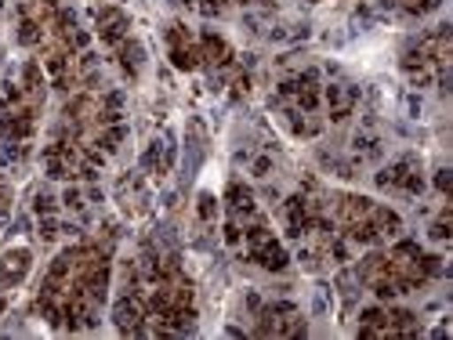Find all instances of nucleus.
Here are the masks:
<instances>
[{"label": "nucleus", "instance_id": "nucleus-1", "mask_svg": "<svg viewBox=\"0 0 453 340\" xmlns=\"http://www.w3.org/2000/svg\"><path fill=\"white\" fill-rule=\"evenodd\" d=\"M44 300H51L62 315H77L84 305L102 300V257L95 250L65 253L44 283Z\"/></svg>", "mask_w": 453, "mask_h": 340}, {"label": "nucleus", "instance_id": "nucleus-2", "mask_svg": "<svg viewBox=\"0 0 453 340\" xmlns=\"http://www.w3.org/2000/svg\"><path fill=\"white\" fill-rule=\"evenodd\" d=\"M428 272H432V264L418 250H399V253H388V257H373V264H370V279H373L377 293H406V286L428 279Z\"/></svg>", "mask_w": 453, "mask_h": 340}]
</instances>
